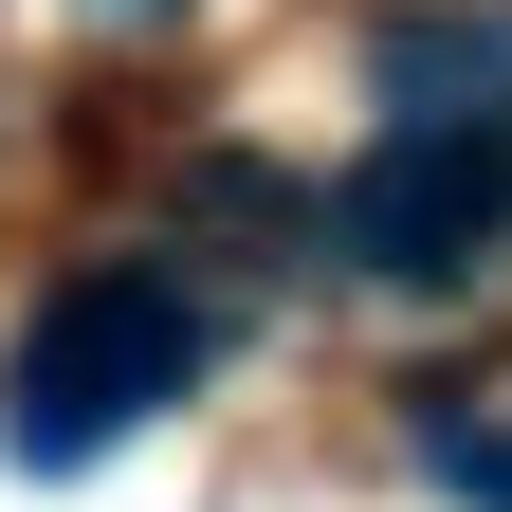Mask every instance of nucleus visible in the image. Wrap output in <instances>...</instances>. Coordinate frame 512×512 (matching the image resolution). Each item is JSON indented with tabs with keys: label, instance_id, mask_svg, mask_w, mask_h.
<instances>
[{
	"label": "nucleus",
	"instance_id": "1",
	"mask_svg": "<svg viewBox=\"0 0 512 512\" xmlns=\"http://www.w3.org/2000/svg\"><path fill=\"white\" fill-rule=\"evenodd\" d=\"M202 348H220L202 293L128 275V256H110V275H74V293L19 330V366H0V458H19V476H92L110 439H147L183 384H202Z\"/></svg>",
	"mask_w": 512,
	"mask_h": 512
},
{
	"label": "nucleus",
	"instance_id": "2",
	"mask_svg": "<svg viewBox=\"0 0 512 512\" xmlns=\"http://www.w3.org/2000/svg\"><path fill=\"white\" fill-rule=\"evenodd\" d=\"M348 256L366 275H403V293H439V275H476V256L512 238V110H403L384 147L348 165Z\"/></svg>",
	"mask_w": 512,
	"mask_h": 512
},
{
	"label": "nucleus",
	"instance_id": "3",
	"mask_svg": "<svg viewBox=\"0 0 512 512\" xmlns=\"http://www.w3.org/2000/svg\"><path fill=\"white\" fill-rule=\"evenodd\" d=\"M421 476H439V494H476V512H512V421L439 403V421H421Z\"/></svg>",
	"mask_w": 512,
	"mask_h": 512
}]
</instances>
